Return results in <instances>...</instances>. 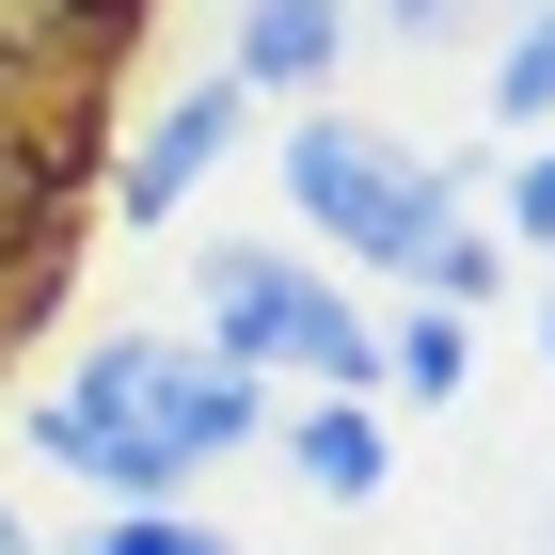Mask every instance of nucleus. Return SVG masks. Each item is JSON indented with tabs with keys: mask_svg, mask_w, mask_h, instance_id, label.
<instances>
[{
	"mask_svg": "<svg viewBox=\"0 0 555 555\" xmlns=\"http://www.w3.org/2000/svg\"><path fill=\"white\" fill-rule=\"evenodd\" d=\"M143 48H159V0H0V112L112 95Z\"/></svg>",
	"mask_w": 555,
	"mask_h": 555,
	"instance_id": "5",
	"label": "nucleus"
},
{
	"mask_svg": "<svg viewBox=\"0 0 555 555\" xmlns=\"http://www.w3.org/2000/svg\"><path fill=\"white\" fill-rule=\"evenodd\" d=\"M492 112L508 128H555V0H524L508 33H492Z\"/></svg>",
	"mask_w": 555,
	"mask_h": 555,
	"instance_id": "10",
	"label": "nucleus"
},
{
	"mask_svg": "<svg viewBox=\"0 0 555 555\" xmlns=\"http://www.w3.org/2000/svg\"><path fill=\"white\" fill-rule=\"evenodd\" d=\"M270 444H286V476H301V492H334V508H365V492L397 476L382 397H301V413H270Z\"/></svg>",
	"mask_w": 555,
	"mask_h": 555,
	"instance_id": "8",
	"label": "nucleus"
},
{
	"mask_svg": "<svg viewBox=\"0 0 555 555\" xmlns=\"http://www.w3.org/2000/svg\"><path fill=\"white\" fill-rule=\"evenodd\" d=\"M492 238L555 255V143H524V159H508V191H492Z\"/></svg>",
	"mask_w": 555,
	"mask_h": 555,
	"instance_id": "14",
	"label": "nucleus"
},
{
	"mask_svg": "<svg viewBox=\"0 0 555 555\" xmlns=\"http://www.w3.org/2000/svg\"><path fill=\"white\" fill-rule=\"evenodd\" d=\"M238 128H255V95L222 80V64H207V80H175V95H143L128 128H112V222H175L222 159H238Z\"/></svg>",
	"mask_w": 555,
	"mask_h": 555,
	"instance_id": "6",
	"label": "nucleus"
},
{
	"mask_svg": "<svg viewBox=\"0 0 555 555\" xmlns=\"http://www.w3.org/2000/svg\"><path fill=\"white\" fill-rule=\"evenodd\" d=\"M540 349H555V255H540Z\"/></svg>",
	"mask_w": 555,
	"mask_h": 555,
	"instance_id": "16",
	"label": "nucleus"
},
{
	"mask_svg": "<svg viewBox=\"0 0 555 555\" xmlns=\"http://www.w3.org/2000/svg\"><path fill=\"white\" fill-rule=\"evenodd\" d=\"M540 555H555V508H540Z\"/></svg>",
	"mask_w": 555,
	"mask_h": 555,
	"instance_id": "17",
	"label": "nucleus"
},
{
	"mask_svg": "<svg viewBox=\"0 0 555 555\" xmlns=\"http://www.w3.org/2000/svg\"><path fill=\"white\" fill-rule=\"evenodd\" d=\"M524 0H365V33L382 48H461V33H508Z\"/></svg>",
	"mask_w": 555,
	"mask_h": 555,
	"instance_id": "13",
	"label": "nucleus"
},
{
	"mask_svg": "<svg viewBox=\"0 0 555 555\" xmlns=\"http://www.w3.org/2000/svg\"><path fill=\"white\" fill-rule=\"evenodd\" d=\"M349 48H365V0H238L222 80H238V95H286V112H318V95L349 80Z\"/></svg>",
	"mask_w": 555,
	"mask_h": 555,
	"instance_id": "7",
	"label": "nucleus"
},
{
	"mask_svg": "<svg viewBox=\"0 0 555 555\" xmlns=\"http://www.w3.org/2000/svg\"><path fill=\"white\" fill-rule=\"evenodd\" d=\"M64 555H238L222 524H191V508H112V524H80Z\"/></svg>",
	"mask_w": 555,
	"mask_h": 555,
	"instance_id": "12",
	"label": "nucleus"
},
{
	"mask_svg": "<svg viewBox=\"0 0 555 555\" xmlns=\"http://www.w3.org/2000/svg\"><path fill=\"white\" fill-rule=\"evenodd\" d=\"M382 397H444V413H461L476 397V318H444V301L382 318Z\"/></svg>",
	"mask_w": 555,
	"mask_h": 555,
	"instance_id": "9",
	"label": "nucleus"
},
{
	"mask_svg": "<svg viewBox=\"0 0 555 555\" xmlns=\"http://www.w3.org/2000/svg\"><path fill=\"white\" fill-rule=\"evenodd\" d=\"M80 207H112V95L64 112H0V286L80 255Z\"/></svg>",
	"mask_w": 555,
	"mask_h": 555,
	"instance_id": "4",
	"label": "nucleus"
},
{
	"mask_svg": "<svg viewBox=\"0 0 555 555\" xmlns=\"http://www.w3.org/2000/svg\"><path fill=\"white\" fill-rule=\"evenodd\" d=\"M492 286H508V238H492V222H444V238H428V270H413V301H444V318H476V301H492Z\"/></svg>",
	"mask_w": 555,
	"mask_h": 555,
	"instance_id": "11",
	"label": "nucleus"
},
{
	"mask_svg": "<svg viewBox=\"0 0 555 555\" xmlns=\"http://www.w3.org/2000/svg\"><path fill=\"white\" fill-rule=\"evenodd\" d=\"M0 555H48V540H33V524H16V492H0Z\"/></svg>",
	"mask_w": 555,
	"mask_h": 555,
	"instance_id": "15",
	"label": "nucleus"
},
{
	"mask_svg": "<svg viewBox=\"0 0 555 555\" xmlns=\"http://www.w3.org/2000/svg\"><path fill=\"white\" fill-rule=\"evenodd\" d=\"M207 349L255 365V382L382 397V318L349 301L334 255H301V238H207Z\"/></svg>",
	"mask_w": 555,
	"mask_h": 555,
	"instance_id": "3",
	"label": "nucleus"
},
{
	"mask_svg": "<svg viewBox=\"0 0 555 555\" xmlns=\"http://www.w3.org/2000/svg\"><path fill=\"white\" fill-rule=\"evenodd\" d=\"M270 444V382L222 365L207 334H80L33 397V461L80 476L95 508H191V476Z\"/></svg>",
	"mask_w": 555,
	"mask_h": 555,
	"instance_id": "1",
	"label": "nucleus"
},
{
	"mask_svg": "<svg viewBox=\"0 0 555 555\" xmlns=\"http://www.w3.org/2000/svg\"><path fill=\"white\" fill-rule=\"evenodd\" d=\"M270 175H286V222H301V255H334V270H397V286H413V270H428V238L461 222V175L428 159L413 128L349 112V95L286 112Z\"/></svg>",
	"mask_w": 555,
	"mask_h": 555,
	"instance_id": "2",
	"label": "nucleus"
}]
</instances>
